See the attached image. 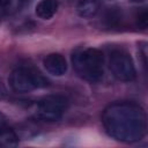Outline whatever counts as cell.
Returning <instances> with one entry per match:
<instances>
[{
	"label": "cell",
	"instance_id": "obj_1",
	"mask_svg": "<svg viewBox=\"0 0 148 148\" xmlns=\"http://www.w3.org/2000/svg\"><path fill=\"white\" fill-rule=\"evenodd\" d=\"M106 133L121 142L141 140L147 132L145 110L133 102H116L108 105L102 114Z\"/></svg>",
	"mask_w": 148,
	"mask_h": 148
},
{
	"label": "cell",
	"instance_id": "obj_2",
	"mask_svg": "<svg viewBox=\"0 0 148 148\" xmlns=\"http://www.w3.org/2000/svg\"><path fill=\"white\" fill-rule=\"evenodd\" d=\"M72 64L80 77L95 83L102 80L104 75V56L92 47L80 49L72 56Z\"/></svg>",
	"mask_w": 148,
	"mask_h": 148
},
{
	"label": "cell",
	"instance_id": "obj_3",
	"mask_svg": "<svg viewBox=\"0 0 148 148\" xmlns=\"http://www.w3.org/2000/svg\"><path fill=\"white\" fill-rule=\"evenodd\" d=\"M9 86L16 92H29L49 86L47 79L34 67H17L9 75Z\"/></svg>",
	"mask_w": 148,
	"mask_h": 148
},
{
	"label": "cell",
	"instance_id": "obj_4",
	"mask_svg": "<svg viewBox=\"0 0 148 148\" xmlns=\"http://www.w3.org/2000/svg\"><path fill=\"white\" fill-rule=\"evenodd\" d=\"M68 99L64 95H49L40 98L34 108V117L43 121H57L65 113Z\"/></svg>",
	"mask_w": 148,
	"mask_h": 148
},
{
	"label": "cell",
	"instance_id": "obj_5",
	"mask_svg": "<svg viewBox=\"0 0 148 148\" xmlns=\"http://www.w3.org/2000/svg\"><path fill=\"white\" fill-rule=\"evenodd\" d=\"M109 67L112 75L119 81H133L136 76V71L131 56L123 50H116L110 54Z\"/></svg>",
	"mask_w": 148,
	"mask_h": 148
},
{
	"label": "cell",
	"instance_id": "obj_6",
	"mask_svg": "<svg viewBox=\"0 0 148 148\" xmlns=\"http://www.w3.org/2000/svg\"><path fill=\"white\" fill-rule=\"evenodd\" d=\"M43 65L50 74L56 75V76H61L67 72L66 59L59 53L47 54L43 60Z\"/></svg>",
	"mask_w": 148,
	"mask_h": 148
},
{
	"label": "cell",
	"instance_id": "obj_7",
	"mask_svg": "<svg viewBox=\"0 0 148 148\" xmlns=\"http://www.w3.org/2000/svg\"><path fill=\"white\" fill-rule=\"evenodd\" d=\"M57 9V0H40L36 6V15L43 20H49L56 14Z\"/></svg>",
	"mask_w": 148,
	"mask_h": 148
},
{
	"label": "cell",
	"instance_id": "obj_8",
	"mask_svg": "<svg viewBox=\"0 0 148 148\" xmlns=\"http://www.w3.org/2000/svg\"><path fill=\"white\" fill-rule=\"evenodd\" d=\"M98 0H80L77 5V13L82 17H91L98 12Z\"/></svg>",
	"mask_w": 148,
	"mask_h": 148
},
{
	"label": "cell",
	"instance_id": "obj_9",
	"mask_svg": "<svg viewBox=\"0 0 148 148\" xmlns=\"http://www.w3.org/2000/svg\"><path fill=\"white\" fill-rule=\"evenodd\" d=\"M18 143V138L16 133L8 128L7 126L0 127V148L15 147Z\"/></svg>",
	"mask_w": 148,
	"mask_h": 148
},
{
	"label": "cell",
	"instance_id": "obj_10",
	"mask_svg": "<svg viewBox=\"0 0 148 148\" xmlns=\"http://www.w3.org/2000/svg\"><path fill=\"white\" fill-rule=\"evenodd\" d=\"M136 21H138V25L141 27L142 29H145V28L147 27V12H146V10H142V12L138 15Z\"/></svg>",
	"mask_w": 148,
	"mask_h": 148
},
{
	"label": "cell",
	"instance_id": "obj_11",
	"mask_svg": "<svg viewBox=\"0 0 148 148\" xmlns=\"http://www.w3.org/2000/svg\"><path fill=\"white\" fill-rule=\"evenodd\" d=\"M7 126V121H6V117L0 112V127H5Z\"/></svg>",
	"mask_w": 148,
	"mask_h": 148
},
{
	"label": "cell",
	"instance_id": "obj_12",
	"mask_svg": "<svg viewBox=\"0 0 148 148\" xmlns=\"http://www.w3.org/2000/svg\"><path fill=\"white\" fill-rule=\"evenodd\" d=\"M3 15H6L5 6H3V0H0V17H2Z\"/></svg>",
	"mask_w": 148,
	"mask_h": 148
},
{
	"label": "cell",
	"instance_id": "obj_13",
	"mask_svg": "<svg viewBox=\"0 0 148 148\" xmlns=\"http://www.w3.org/2000/svg\"><path fill=\"white\" fill-rule=\"evenodd\" d=\"M3 95H5V87L2 86V83H1V81H0V98H1Z\"/></svg>",
	"mask_w": 148,
	"mask_h": 148
}]
</instances>
